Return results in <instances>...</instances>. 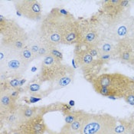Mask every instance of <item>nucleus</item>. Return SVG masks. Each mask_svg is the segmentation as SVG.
Wrapping results in <instances>:
<instances>
[{
  "instance_id": "25",
  "label": "nucleus",
  "mask_w": 134,
  "mask_h": 134,
  "mask_svg": "<svg viewBox=\"0 0 134 134\" xmlns=\"http://www.w3.org/2000/svg\"><path fill=\"white\" fill-rule=\"evenodd\" d=\"M58 134H69V133H64V132H62V133H58Z\"/></svg>"
},
{
  "instance_id": "19",
  "label": "nucleus",
  "mask_w": 134,
  "mask_h": 134,
  "mask_svg": "<svg viewBox=\"0 0 134 134\" xmlns=\"http://www.w3.org/2000/svg\"><path fill=\"white\" fill-rule=\"evenodd\" d=\"M130 126L127 123H122L120 122V124H117L116 127L114 128V131L111 134H127Z\"/></svg>"
},
{
  "instance_id": "26",
  "label": "nucleus",
  "mask_w": 134,
  "mask_h": 134,
  "mask_svg": "<svg viewBox=\"0 0 134 134\" xmlns=\"http://www.w3.org/2000/svg\"><path fill=\"white\" fill-rule=\"evenodd\" d=\"M132 46H133L134 47V40H133V42H132Z\"/></svg>"
},
{
  "instance_id": "11",
  "label": "nucleus",
  "mask_w": 134,
  "mask_h": 134,
  "mask_svg": "<svg viewBox=\"0 0 134 134\" xmlns=\"http://www.w3.org/2000/svg\"><path fill=\"white\" fill-rule=\"evenodd\" d=\"M44 41V39L41 36L39 29H34L28 32L27 47L35 54V56L37 55Z\"/></svg>"
},
{
  "instance_id": "10",
  "label": "nucleus",
  "mask_w": 134,
  "mask_h": 134,
  "mask_svg": "<svg viewBox=\"0 0 134 134\" xmlns=\"http://www.w3.org/2000/svg\"><path fill=\"white\" fill-rule=\"evenodd\" d=\"M22 124L20 130L23 134H43L45 130L43 120L36 116Z\"/></svg>"
},
{
  "instance_id": "12",
  "label": "nucleus",
  "mask_w": 134,
  "mask_h": 134,
  "mask_svg": "<svg viewBox=\"0 0 134 134\" xmlns=\"http://www.w3.org/2000/svg\"><path fill=\"white\" fill-rule=\"evenodd\" d=\"M14 99L11 97L10 93L6 92L5 91H2L0 96V107H1V113L2 114L4 111L7 114L12 110H14L13 104Z\"/></svg>"
},
{
  "instance_id": "8",
  "label": "nucleus",
  "mask_w": 134,
  "mask_h": 134,
  "mask_svg": "<svg viewBox=\"0 0 134 134\" xmlns=\"http://www.w3.org/2000/svg\"><path fill=\"white\" fill-rule=\"evenodd\" d=\"M100 43V36L92 25L84 24L81 25L80 24V30H79V38L77 44L80 46H84L86 48L90 47L99 46Z\"/></svg>"
},
{
  "instance_id": "24",
  "label": "nucleus",
  "mask_w": 134,
  "mask_h": 134,
  "mask_svg": "<svg viewBox=\"0 0 134 134\" xmlns=\"http://www.w3.org/2000/svg\"><path fill=\"white\" fill-rule=\"evenodd\" d=\"M11 97L15 100L16 97H18V95H19V92H18V91H12V93H10Z\"/></svg>"
},
{
  "instance_id": "9",
  "label": "nucleus",
  "mask_w": 134,
  "mask_h": 134,
  "mask_svg": "<svg viewBox=\"0 0 134 134\" xmlns=\"http://www.w3.org/2000/svg\"><path fill=\"white\" fill-rule=\"evenodd\" d=\"M75 59L77 64L84 70H91L96 64L101 62L99 59H95L86 49H79V51L76 52Z\"/></svg>"
},
{
  "instance_id": "7",
  "label": "nucleus",
  "mask_w": 134,
  "mask_h": 134,
  "mask_svg": "<svg viewBox=\"0 0 134 134\" xmlns=\"http://www.w3.org/2000/svg\"><path fill=\"white\" fill-rule=\"evenodd\" d=\"M14 5L18 12L26 19L31 21L41 19L42 7L37 0H17L14 1Z\"/></svg>"
},
{
  "instance_id": "16",
  "label": "nucleus",
  "mask_w": 134,
  "mask_h": 134,
  "mask_svg": "<svg viewBox=\"0 0 134 134\" xmlns=\"http://www.w3.org/2000/svg\"><path fill=\"white\" fill-rule=\"evenodd\" d=\"M19 56L28 64H30L35 59H36V56L35 55V54L27 46L22 48L19 52Z\"/></svg>"
},
{
  "instance_id": "18",
  "label": "nucleus",
  "mask_w": 134,
  "mask_h": 134,
  "mask_svg": "<svg viewBox=\"0 0 134 134\" xmlns=\"http://www.w3.org/2000/svg\"><path fill=\"white\" fill-rule=\"evenodd\" d=\"M84 114H83L82 112H71V113L67 114L65 116V118H64L66 125L72 124L75 120L80 119L83 116H84Z\"/></svg>"
},
{
  "instance_id": "4",
  "label": "nucleus",
  "mask_w": 134,
  "mask_h": 134,
  "mask_svg": "<svg viewBox=\"0 0 134 134\" xmlns=\"http://www.w3.org/2000/svg\"><path fill=\"white\" fill-rule=\"evenodd\" d=\"M0 43L8 44L20 52L27 46L28 32L13 20L0 18Z\"/></svg>"
},
{
  "instance_id": "2",
  "label": "nucleus",
  "mask_w": 134,
  "mask_h": 134,
  "mask_svg": "<svg viewBox=\"0 0 134 134\" xmlns=\"http://www.w3.org/2000/svg\"><path fill=\"white\" fill-rule=\"evenodd\" d=\"M96 92L110 97H125L134 90V80L120 73H104L92 81Z\"/></svg>"
},
{
  "instance_id": "21",
  "label": "nucleus",
  "mask_w": 134,
  "mask_h": 134,
  "mask_svg": "<svg viewBox=\"0 0 134 134\" xmlns=\"http://www.w3.org/2000/svg\"><path fill=\"white\" fill-rule=\"evenodd\" d=\"M41 90V85L37 83H31L27 87V91L29 93H38Z\"/></svg>"
},
{
  "instance_id": "14",
  "label": "nucleus",
  "mask_w": 134,
  "mask_h": 134,
  "mask_svg": "<svg viewBox=\"0 0 134 134\" xmlns=\"http://www.w3.org/2000/svg\"><path fill=\"white\" fill-rule=\"evenodd\" d=\"M19 115H20L21 124L27 122L31 119H33L34 117H35V111L33 108L24 107L19 109Z\"/></svg>"
},
{
  "instance_id": "20",
  "label": "nucleus",
  "mask_w": 134,
  "mask_h": 134,
  "mask_svg": "<svg viewBox=\"0 0 134 134\" xmlns=\"http://www.w3.org/2000/svg\"><path fill=\"white\" fill-rule=\"evenodd\" d=\"M7 83H8V86L12 88V89H17L19 86H21V81L18 78V77H15L13 79H11L9 81H7Z\"/></svg>"
},
{
  "instance_id": "1",
  "label": "nucleus",
  "mask_w": 134,
  "mask_h": 134,
  "mask_svg": "<svg viewBox=\"0 0 134 134\" xmlns=\"http://www.w3.org/2000/svg\"><path fill=\"white\" fill-rule=\"evenodd\" d=\"M38 29L44 39L56 47L77 43L80 24L68 12L55 8L44 17Z\"/></svg>"
},
{
  "instance_id": "23",
  "label": "nucleus",
  "mask_w": 134,
  "mask_h": 134,
  "mask_svg": "<svg viewBox=\"0 0 134 134\" xmlns=\"http://www.w3.org/2000/svg\"><path fill=\"white\" fill-rule=\"evenodd\" d=\"M50 54H52L53 56H54L55 58H58V59H60V60H62L63 59V55H62V52H59L57 48H56V47H53L52 48V50H51V52H50Z\"/></svg>"
},
{
  "instance_id": "15",
  "label": "nucleus",
  "mask_w": 134,
  "mask_h": 134,
  "mask_svg": "<svg viewBox=\"0 0 134 134\" xmlns=\"http://www.w3.org/2000/svg\"><path fill=\"white\" fill-rule=\"evenodd\" d=\"M100 53L103 54H110L114 56V54L118 52V48H116L112 42L104 41L100 42L98 46Z\"/></svg>"
},
{
  "instance_id": "13",
  "label": "nucleus",
  "mask_w": 134,
  "mask_h": 134,
  "mask_svg": "<svg viewBox=\"0 0 134 134\" xmlns=\"http://www.w3.org/2000/svg\"><path fill=\"white\" fill-rule=\"evenodd\" d=\"M85 114H84V116H85ZM84 116H83L82 117H81L80 119L75 120L74 122H73L72 124L64 126V128L62 129V132H64V133L69 134H76L77 133H78V132H81V133L83 125Z\"/></svg>"
},
{
  "instance_id": "22",
  "label": "nucleus",
  "mask_w": 134,
  "mask_h": 134,
  "mask_svg": "<svg viewBox=\"0 0 134 134\" xmlns=\"http://www.w3.org/2000/svg\"><path fill=\"white\" fill-rule=\"evenodd\" d=\"M124 99L126 101V103L132 105V106H134V90L129 93H127L125 96Z\"/></svg>"
},
{
  "instance_id": "6",
  "label": "nucleus",
  "mask_w": 134,
  "mask_h": 134,
  "mask_svg": "<svg viewBox=\"0 0 134 134\" xmlns=\"http://www.w3.org/2000/svg\"><path fill=\"white\" fill-rule=\"evenodd\" d=\"M29 64H26L19 56V52L12 54L9 58L0 62L1 74H5L18 77L27 71Z\"/></svg>"
},
{
  "instance_id": "3",
  "label": "nucleus",
  "mask_w": 134,
  "mask_h": 134,
  "mask_svg": "<svg viewBox=\"0 0 134 134\" xmlns=\"http://www.w3.org/2000/svg\"><path fill=\"white\" fill-rule=\"evenodd\" d=\"M74 76L72 68L63 64L62 60L51 54L43 58L38 76L41 82L52 83L57 88H62L72 83Z\"/></svg>"
},
{
  "instance_id": "17",
  "label": "nucleus",
  "mask_w": 134,
  "mask_h": 134,
  "mask_svg": "<svg viewBox=\"0 0 134 134\" xmlns=\"http://www.w3.org/2000/svg\"><path fill=\"white\" fill-rule=\"evenodd\" d=\"M6 121L9 124L12 126L13 125H18L19 124H21L20 120V115L18 110H13L9 114L6 115Z\"/></svg>"
},
{
  "instance_id": "5",
  "label": "nucleus",
  "mask_w": 134,
  "mask_h": 134,
  "mask_svg": "<svg viewBox=\"0 0 134 134\" xmlns=\"http://www.w3.org/2000/svg\"><path fill=\"white\" fill-rule=\"evenodd\" d=\"M117 125L116 119L109 114H85L82 134H111Z\"/></svg>"
}]
</instances>
